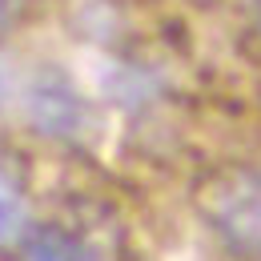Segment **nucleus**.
I'll return each mask as SVG.
<instances>
[{
    "label": "nucleus",
    "instance_id": "f257e3e1",
    "mask_svg": "<svg viewBox=\"0 0 261 261\" xmlns=\"http://www.w3.org/2000/svg\"><path fill=\"white\" fill-rule=\"evenodd\" d=\"M201 221L213 241L237 261H261V169L217 173L201 197Z\"/></svg>",
    "mask_w": 261,
    "mask_h": 261
},
{
    "label": "nucleus",
    "instance_id": "f03ea898",
    "mask_svg": "<svg viewBox=\"0 0 261 261\" xmlns=\"http://www.w3.org/2000/svg\"><path fill=\"white\" fill-rule=\"evenodd\" d=\"M24 121L48 141H76L89 129V100L76 81L57 65H40L20 93Z\"/></svg>",
    "mask_w": 261,
    "mask_h": 261
},
{
    "label": "nucleus",
    "instance_id": "7ed1b4c3",
    "mask_svg": "<svg viewBox=\"0 0 261 261\" xmlns=\"http://www.w3.org/2000/svg\"><path fill=\"white\" fill-rule=\"evenodd\" d=\"M33 201H29V185L20 177V169L0 157V253H16L24 249L29 233H33Z\"/></svg>",
    "mask_w": 261,
    "mask_h": 261
},
{
    "label": "nucleus",
    "instance_id": "20e7f679",
    "mask_svg": "<svg viewBox=\"0 0 261 261\" xmlns=\"http://www.w3.org/2000/svg\"><path fill=\"white\" fill-rule=\"evenodd\" d=\"M20 253H24V261H105L100 249L85 233H76L68 225H57V221L33 225Z\"/></svg>",
    "mask_w": 261,
    "mask_h": 261
},
{
    "label": "nucleus",
    "instance_id": "39448f33",
    "mask_svg": "<svg viewBox=\"0 0 261 261\" xmlns=\"http://www.w3.org/2000/svg\"><path fill=\"white\" fill-rule=\"evenodd\" d=\"M29 12V0H0V29H12Z\"/></svg>",
    "mask_w": 261,
    "mask_h": 261
},
{
    "label": "nucleus",
    "instance_id": "423d86ee",
    "mask_svg": "<svg viewBox=\"0 0 261 261\" xmlns=\"http://www.w3.org/2000/svg\"><path fill=\"white\" fill-rule=\"evenodd\" d=\"M8 100H12V65H8V57L0 53V113H4Z\"/></svg>",
    "mask_w": 261,
    "mask_h": 261
},
{
    "label": "nucleus",
    "instance_id": "0eeeda50",
    "mask_svg": "<svg viewBox=\"0 0 261 261\" xmlns=\"http://www.w3.org/2000/svg\"><path fill=\"white\" fill-rule=\"evenodd\" d=\"M253 4H257V20H261V0H253Z\"/></svg>",
    "mask_w": 261,
    "mask_h": 261
}]
</instances>
